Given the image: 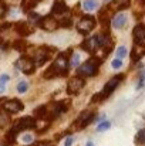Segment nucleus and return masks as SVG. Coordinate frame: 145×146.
Returning a JSON list of instances; mask_svg holds the SVG:
<instances>
[{
    "instance_id": "obj_26",
    "label": "nucleus",
    "mask_w": 145,
    "mask_h": 146,
    "mask_svg": "<svg viewBox=\"0 0 145 146\" xmlns=\"http://www.w3.org/2000/svg\"><path fill=\"white\" fill-rule=\"evenodd\" d=\"M9 80H10V77H9L7 74H1V75H0V92H4L6 84H7Z\"/></svg>"
},
{
    "instance_id": "obj_8",
    "label": "nucleus",
    "mask_w": 145,
    "mask_h": 146,
    "mask_svg": "<svg viewBox=\"0 0 145 146\" xmlns=\"http://www.w3.org/2000/svg\"><path fill=\"white\" fill-rule=\"evenodd\" d=\"M23 108H24V105L20 99H7L1 105V109H4L7 113H17V112L23 111Z\"/></svg>"
},
{
    "instance_id": "obj_4",
    "label": "nucleus",
    "mask_w": 145,
    "mask_h": 146,
    "mask_svg": "<svg viewBox=\"0 0 145 146\" xmlns=\"http://www.w3.org/2000/svg\"><path fill=\"white\" fill-rule=\"evenodd\" d=\"M16 67H17L23 74H26V75H31V74L36 71V62H34V60H33L31 57H29V55L20 57V58L17 60V62H16Z\"/></svg>"
},
{
    "instance_id": "obj_14",
    "label": "nucleus",
    "mask_w": 145,
    "mask_h": 146,
    "mask_svg": "<svg viewBox=\"0 0 145 146\" xmlns=\"http://www.w3.org/2000/svg\"><path fill=\"white\" fill-rule=\"evenodd\" d=\"M34 62H36V67H41L43 64H46L48 60H50V52L47 51V47H43L39 51H36L34 54Z\"/></svg>"
},
{
    "instance_id": "obj_15",
    "label": "nucleus",
    "mask_w": 145,
    "mask_h": 146,
    "mask_svg": "<svg viewBox=\"0 0 145 146\" xmlns=\"http://www.w3.org/2000/svg\"><path fill=\"white\" fill-rule=\"evenodd\" d=\"M67 10H68V6H67V3L64 0H54L53 7H51V13L53 14L60 16V14H64Z\"/></svg>"
},
{
    "instance_id": "obj_21",
    "label": "nucleus",
    "mask_w": 145,
    "mask_h": 146,
    "mask_svg": "<svg viewBox=\"0 0 145 146\" xmlns=\"http://www.w3.org/2000/svg\"><path fill=\"white\" fill-rule=\"evenodd\" d=\"M36 4H37V3H36L34 0H23V1H21V9H23L24 13H30L31 9L36 7Z\"/></svg>"
},
{
    "instance_id": "obj_3",
    "label": "nucleus",
    "mask_w": 145,
    "mask_h": 146,
    "mask_svg": "<svg viewBox=\"0 0 145 146\" xmlns=\"http://www.w3.org/2000/svg\"><path fill=\"white\" fill-rule=\"evenodd\" d=\"M124 78H125V75H124V74H117V75H114L111 80H108V81L105 82V85H104L102 91H101L102 98H104V99H107V98L110 97V95L117 90V87L120 85V82H121V81H124Z\"/></svg>"
},
{
    "instance_id": "obj_39",
    "label": "nucleus",
    "mask_w": 145,
    "mask_h": 146,
    "mask_svg": "<svg viewBox=\"0 0 145 146\" xmlns=\"http://www.w3.org/2000/svg\"><path fill=\"white\" fill-rule=\"evenodd\" d=\"M107 1H108V0H107Z\"/></svg>"
},
{
    "instance_id": "obj_34",
    "label": "nucleus",
    "mask_w": 145,
    "mask_h": 146,
    "mask_svg": "<svg viewBox=\"0 0 145 146\" xmlns=\"http://www.w3.org/2000/svg\"><path fill=\"white\" fill-rule=\"evenodd\" d=\"M9 27H11V24H10V23H4V24H0V31H4V30H7Z\"/></svg>"
},
{
    "instance_id": "obj_19",
    "label": "nucleus",
    "mask_w": 145,
    "mask_h": 146,
    "mask_svg": "<svg viewBox=\"0 0 145 146\" xmlns=\"http://www.w3.org/2000/svg\"><path fill=\"white\" fill-rule=\"evenodd\" d=\"M17 135H19V131L16 129V126H13V128H11V129L6 133V143H7V145L14 143V141H16Z\"/></svg>"
},
{
    "instance_id": "obj_11",
    "label": "nucleus",
    "mask_w": 145,
    "mask_h": 146,
    "mask_svg": "<svg viewBox=\"0 0 145 146\" xmlns=\"http://www.w3.org/2000/svg\"><path fill=\"white\" fill-rule=\"evenodd\" d=\"M132 37H134V44L135 46H145V24L140 23L134 27L132 30Z\"/></svg>"
},
{
    "instance_id": "obj_30",
    "label": "nucleus",
    "mask_w": 145,
    "mask_h": 146,
    "mask_svg": "<svg viewBox=\"0 0 145 146\" xmlns=\"http://www.w3.org/2000/svg\"><path fill=\"white\" fill-rule=\"evenodd\" d=\"M73 26V20H71V17H67V19H63L61 21H60V27H64V29H68V27H71Z\"/></svg>"
},
{
    "instance_id": "obj_13",
    "label": "nucleus",
    "mask_w": 145,
    "mask_h": 146,
    "mask_svg": "<svg viewBox=\"0 0 145 146\" xmlns=\"http://www.w3.org/2000/svg\"><path fill=\"white\" fill-rule=\"evenodd\" d=\"M14 30H16V33L20 34L21 37H27V36L33 34V31H34V29H33L29 23H26V21H17V23L14 24Z\"/></svg>"
},
{
    "instance_id": "obj_10",
    "label": "nucleus",
    "mask_w": 145,
    "mask_h": 146,
    "mask_svg": "<svg viewBox=\"0 0 145 146\" xmlns=\"http://www.w3.org/2000/svg\"><path fill=\"white\" fill-rule=\"evenodd\" d=\"M39 26L46 31H54L60 27V21L57 19H54L53 16H44V17H41Z\"/></svg>"
},
{
    "instance_id": "obj_12",
    "label": "nucleus",
    "mask_w": 145,
    "mask_h": 146,
    "mask_svg": "<svg viewBox=\"0 0 145 146\" xmlns=\"http://www.w3.org/2000/svg\"><path fill=\"white\" fill-rule=\"evenodd\" d=\"M53 108H50V113L47 115V118H57L58 115H61L63 112H65L68 108H67V102L63 99V101H57L51 105Z\"/></svg>"
},
{
    "instance_id": "obj_38",
    "label": "nucleus",
    "mask_w": 145,
    "mask_h": 146,
    "mask_svg": "<svg viewBox=\"0 0 145 146\" xmlns=\"http://www.w3.org/2000/svg\"><path fill=\"white\" fill-rule=\"evenodd\" d=\"M138 1H140L141 4H145V0H138Z\"/></svg>"
},
{
    "instance_id": "obj_36",
    "label": "nucleus",
    "mask_w": 145,
    "mask_h": 146,
    "mask_svg": "<svg viewBox=\"0 0 145 146\" xmlns=\"http://www.w3.org/2000/svg\"><path fill=\"white\" fill-rule=\"evenodd\" d=\"M23 142L30 143V142H31V135H24V136H23Z\"/></svg>"
},
{
    "instance_id": "obj_33",
    "label": "nucleus",
    "mask_w": 145,
    "mask_h": 146,
    "mask_svg": "<svg viewBox=\"0 0 145 146\" xmlns=\"http://www.w3.org/2000/svg\"><path fill=\"white\" fill-rule=\"evenodd\" d=\"M111 65H112V68L118 70V68H121V67H122V61H121L120 58H115V60L111 62Z\"/></svg>"
},
{
    "instance_id": "obj_23",
    "label": "nucleus",
    "mask_w": 145,
    "mask_h": 146,
    "mask_svg": "<svg viewBox=\"0 0 145 146\" xmlns=\"http://www.w3.org/2000/svg\"><path fill=\"white\" fill-rule=\"evenodd\" d=\"M135 143L137 145H145V129H140L135 135Z\"/></svg>"
},
{
    "instance_id": "obj_29",
    "label": "nucleus",
    "mask_w": 145,
    "mask_h": 146,
    "mask_svg": "<svg viewBox=\"0 0 145 146\" xmlns=\"http://www.w3.org/2000/svg\"><path fill=\"white\" fill-rule=\"evenodd\" d=\"M27 90H29V84H27L26 81H20V82L17 84V91H19L20 94L27 92Z\"/></svg>"
},
{
    "instance_id": "obj_7",
    "label": "nucleus",
    "mask_w": 145,
    "mask_h": 146,
    "mask_svg": "<svg viewBox=\"0 0 145 146\" xmlns=\"http://www.w3.org/2000/svg\"><path fill=\"white\" fill-rule=\"evenodd\" d=\"M86 85V80L78 77V75H74L68 80V84H67V94L68 95H77Z\"/></svg>"
},
{
    "instance_id": "obj_24",
    "label": "nucleus",
    "mask_w": 145,
    "mask_h": 146,
    "mask_svg": "<svg viewBox=\"0 0 145 146\" xmlns=\"http://www.w3.org/2000/svg\"><path fill=\"white\" fill-rule=\"evenodd\" d=\"M118 10H125L131 6V0H115Z\"/></svg>"
},
{
    "instance_id": "obj_20",
    "label": "nucleus",
    "mask_w": 145,
    "mask_h": 146,
    "mask_svg": "<svg viewBox=\"0 0 145 146\" xmlns=\"http://www.w3.org/2000/svg\"><path fill=\"white\" fill-rule=\"evenodd\" d=\"M10 122V113H7L4 109H0V129L6 128Z\"/></svg>"
},
{
    "instance_id": "obj_9",
    "label": "nucleus",
    "mask_w": 145,
    "mask_h": 146,
    "mask_svg": "<svg viewBox=\"0 0 145 146\" xmlns=\"http://www.w3.org/2000/svg\"><path fill=\"white\" fill-rule=\"evenodd\" d=\"M36 125H37V119L34 116H24V118L19 119L14 126L19 132H21V131H27V129H34Z\"/></svg>"
},
{
    "instance_id": "obj_35",
    "label": "nucleus",
    "mask_w": 145,
    "mask_h": 146,
    "mask_svg": "<svg viewBox=\"0 0 145 146\" xmlns=\"http://www.w3.org/2000/svg\"><path fill=\"white\" fill-rule=\"evenodd\" d=\"M73 142H74V141H73V138H71V136H68V138L65 139V142H64V146H71L73 145Z\"/></svg>"
},
{
    "instance_id": "obj_31",
    "label": "nucleus",
    "mask_w": 145,
    "mask_h": 146,
    "mask_svg": "<svg viewBox=\"0 0 145 146\" xmlns=\"http://www.w3.org/2000/svg\"><path fill=\"white\" fill-rule=\"evenodd\" d=\"M70 65L73 67H80V55L77 52H73V58L70 61Z\"/></svg>"
},
{
    "instance_id": "obj_2",
    "label": "nucleus",
    "mask_w": 145,
    "mask_h": 146,
    "mask_svg": "<svg viewBox=\"0 0 145 146\" xmlns=\"http://www.w3.org/2000/svg\"><path fill=\"white\" fill-rule=\"evenodd\" d=\"M102 64V60L98 58V57H91L90 60H87L86 62H83L78 68H77V74L78 77L81 78H91V77H96L98 74V68L100 65Z\"/></svg>"
},
{
    "instance_id": "obj_5",
    "label": "nucleus",
    "mask_w": 145,
    "mask_h": 146,
    "mask_svg": "<svg viewBox=\"0 0 145 146\" xmlns=\"http://www.w3.org/2000/svg\"><path fill=\"white\" fill-rule=\"evenodd\" d=\"M96 116H97L96 111H88V109H86V111H83V112L78 115L77 121L74 122V126L77 128V131L84 129V128H87V126L96 119Z\"/></svg>"
},
{
    "instance_id": "obj_16",
    "label": "nucleus",
    "mask_w": 145,
    "mask_h": 146,
    "mask_svg": "<svg viewBox=\"0 0 145 146\" xmlns=\"http://www.w3.org/2000/svg\"><path fill=\"white\" fill-rule=\"evenodd\" d=\"M80 47L84 50V51H87V52H91V54H94V52H96V50L98 48V46H97L96 36H94V37H90V38H87V40H84V41L81 43V46H80Z\"/></svg>"
},
{
    "instance_id": "obj_1",
    "label": "nucleus",
    "mask_w": 145,
    "mask_h": 146,
    "mask_svg": "<svg viewBox=\"0 0 145 146\" xmlns=\"http://www.w3.org/2000/svg\"><path fill=\"white\" fill-rule=\"evenodd\" d=\"M68 67H70V60H68L67 54L60 52L57 55V58L51 62V65L46 70L43 77L46 80H51V78H55V77H63V75L67 74Z\"/></svg>"
},
{
    "instance_id": "obj_17",
    "label": "nucleus",
    "mask_w": 145,
    "mask_h": 146,
    "mask_svg": "<svg viewBox=\"0 0 145 146\" xmlns=\"http://www.w3.org/2000/svg\"><path fill=\"white\" fill-rule=\"evenodd\" d=\"M127 24V16L125 14H117L114 19H112V26L115 29H122L124 26Z\"/></svg>"
},
{
    "instance_id": "obj_37",
    "label": "nucleus",
    "mask_w": 145,
    "mask_h": 146,
    "mask_svg": "<svg viewBox=\"0 0 145 146\" xmlns=\"http://www.w3.org/2000/svg\"><path fill=\"white\" fill-rule=\"evenodd\" d=\"M86 146H94V143H93V142H88V143H87Z\"/></svg>"
},
{
    "instance_id": "obj_28",
    "label": "nucleus",
    "mask_w": 145,
    "mask_h": 146,
    "mask_svg": "<svg viewBox=\"0 0 145 146\" xmlns=\"http://www.w3.org/2000/svg\"><path fill=\"white\" fill-rule=\"evenodd\" d=\"M110 126H111V122H110V121H101V122L98 123V126H97V131L104 132V131H107Z\"/></svg>"
},
{
    "instance_id": "obj_6",
    "label": "nucleus",
    "mask_w": 145,
    "mask_h": 146,
    "mask_svg": "<svg viewBox=\"0 0 145 146\" xmlns=\"http://www.w3.org/2000/svg\"><path fill=\"white\" fill-rule=\"evenodd\" d=\"M96 24L97 21L93 16H83L80 19V21L77 23V31L83 36H87L91 30L96 29Z\"/></svg>"
},
{
    "instance_id": "obj_25",
    "label": "nucleus",
    "mask_w": 145,
    "mask_h": 146,
    "mask_svg": "<svg viewBox=\"0 0 145 146\" xmlns=\"http://www.w3.org/2000/svg\"><path fill=\"white\" fill-rule=\"evenodd\" d=\"M97 1L96 0H86L84 1V10H87V11H91V10H94L97 9Z\"/></svg>"
},
{
    "instance_id": "obj_32",
    "label": "nucleus",
    "mask_w": 145,
    "mask_h": 146,
    "mask_svg": "<svg viewBox=\"0 0 145 146\" xmlns=\"http://www.w3.org/2000/svg\"><path fill=\"white\" fill-rule=\"evenodd\" d=\"M127 55V48L125 47H118V50H117V57L121 60V58H124Z\"/></svg>"
},
{
    "instance_id": "obj_18",
    "label": "nucleus",
    "mask_w": 145,
    "mask_h": 146,
    "mask_svg": "<svg viewBox=\"0 0 145 146\" xmlns=\"http://www.w3.org/2000/svg\"><path fill=\"white\" fill-rule=\"evenodd\" d=\"M33 116H34L36 119H43V118H46V116H47V106H46V105L37 106V108L33 111Z\"/></svg>"
},
{
    "instance_id": "obj_22",
    "label": "nucleus",
    "mask_w": 145,
    "mask_h": 146,
    "mask_svg": "<svg viewBox=\"0 0 145 146\" xmlns=\"http://www.w3.org/2000/svg\"><path fill=\"white\" fill-rule=\"evenodd\" d=\"M26 47H27L26 40H16V41L13 43V48L16 50V51H19V52H24V51H26Z\"/></svg>"
},
{
    "instance_id": "obj_27",
    "label": "nucleus",
    "mask_w": 145,
    "mask_h": 146,
    "mask_svg": "<svg viewBox=\"0 0 145 146\" xmlns=\"http://www.w3.org/2000/svg\"><path fill=\"white\" fill-rule=\"evenodd\" d=\"M29 19H30V21H31V23H34V24H37V26H39V23H40V20H41V16H40V14H37V13L30 11V13H29Z\"/></svg>"
}]
</instances>
